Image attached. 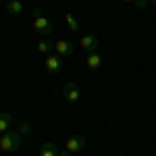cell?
Instances as JSON below:
<instances>
[{
  "instance_id": "10",
  "label": "cell",
  "mask_w": 156,
  "mask_h": 156,
  "mask_svg": "<svg viewBox=\"0 0 156 156\" xmlns=\"http://www.w3.org/2000/svg\"><path fill=\"white\" fill-rule=\"evenodd\" d=\"M11 123H12V115L11 112H0V135L11 129Z\"/></svg>"
},
{
  "instance_id": "14",
  "label": "cell",
  "mask_w": 156,
  "mask_h": 156,
  "mask_svg": "<svg viewBox=\"0 0 156 156\" xmlns=\"http://www.w3.org/2000/svg\"><path fill=\"white\" fill-rule=\"evenodd\" d=\"M19 133H21V135H29V133H31V125H29V123H21Z\"/></svg>"
},
{
  "instance_id": "1",
  "label": "cell",
  "mask_w": 156,
  "mask_h": 156,
  "mask_svg": "<svg viewBox=\"0 0 156 156\" xmlns=\"http://www.w3.org/2000/svg\"><path fill=\"white\" fill-rule=\"evenodd\" d=\"M21 133L19 131H4L0 135V152H17L21 148Z\"/></svg>"
},
{
  "instance_id": "2",
  "label": "cell",
  "mask_w": 156,
  "mask_h": 156,
  "mask_svg": "<svg viewBox=\"0 0 156 156\" xmlns=\"http://www.w3.org/2000/svg\"><path fill=\"white\" fill-rule=\"evenodd\" d=\"M31 17H34V29H36L37 34H42V36H50V34L54 31V25L44 17V12L40 11V9H34Z\"/></svg>"
},
{
  "instance_id": "19",
  "label": "cell",
  "mask_w": 156,
  "mask_h": 156,
  "mask_svg": "<svg viewBox=\"0 0 156 156\" xmlns=\"http://www.w3.org/2000/svg\"><path fill=\"white\" fill-rule=\"evenodd\" d=\"M119 156H123V154H119Z\"/></svg>"
},
{
  "instance_id": "9",
  "label": "cell",
  "mask_w": 156,
  "mask_h": 156,
  "mask_svg": "<svg viewBox=\"0 0 156 156\" xmlns=\"http://www.w3.org/2000/svg\"><path fill=\"white\" fill-rule=\"evenodd\" d=\"M6 12L9 15H21L23 12V2L21 0H6Z\"/></svg>"
},
{
  "instance_id": "5",
  "label": "cell",
  "mask_w": 156,
  "mask_h": 156,
  "mask_svg": "<svg viewBox=\"0 0 156 156\" xmlns=\"http://www.w3.org/2000/svg\"><path fill=\"white\" fill-rule=\"evenodd\" d=\"M54 54H58L60 58L73 56V42H69V40H56L54 42Z\"/></svg>"
},
{
  "instance_id": "6",
  "label": "cell",
  "mask_w": 156,
  "mask_h": 156,
  "mask_svg": "<svg viewBox=\"0 0 156 156\" xmlns=\"http://www.w3.org/2000/svg\"><path fill=\"white\" fill-rule=\"evenodd\" d=\"M79 46L90 54V52H96L98 50L100 42H98V37L94 36V34H85V36H81V40H79Z\"/></svg>"
},
{
  "instance_id": "11",
  "label": "cell",
  "mask_w": 156,
  "mask_h": 156,
  "mask_svg": "<svg viewBox=\"0 0 156 156\" xmlns=\"http://www.w3.org/2000/svg\"><path fill=\"white\" fill-rule=\"evenodd\" d=\"M52 50H54V42H50V40H40L37 42V52L40 54H52Z\"/></svg>"
},
{
  "instance_id": "12",
  "label": "cell",
  "mask_w": 156,
  "mask_h": 156,
  "mask_svg": "<svg viewBox=\"0 0 156 156\" xmlns=\"http://www.w3.org/2000/svg\"><path fill=\"white\" fill-rule=\"evenodd\" d=\"M56 154H58V150H56V144H52V142H46L40 148V156H56Z\"/></svg>"
},
{
  "instance_id": "4",
  "label": "cell",
  "mask_w": 156,
  "mask_h": 156,
  "mask_svg": "<svg viewBox=\"0 0 156 156\" xmlns=\"http://www.w3.org/2000/svg\"><path fill=\"white\" fill-rule=\"evenodd\" d=\"M62 96H65L67 102H71V104L79 102V98H81L79 83H77V81H69V83H65V87H62Z\"/></svg>"
},
{
  "instance_id": "17",
  "label": "cell",
  "mask_w": 156,
  "mask_h": 156,
  "mask_svg": "<svg viewBox=\"0 0 156 156\" xmlns=\"http://www.w3.org/2000/svg\"><path fill=\"white\" fill-rule=\"evenodd\" d=\"M123 2H135V0H123Z\"/></svg>"
},
{
  "instance_id": "8",
  "label": "cell",
  "mask_w": 156,
  "mask_h": 156,
  "mask_svg": "<svg viewBox=\"0 0 156 156\" xmlns=\"http://www.w3.org/2000/svg\"><path fill=\"white\" fill-rule=\"evenodd\" d=\"M85 65H87V69L90 71H98L100 69V65H102V54L100 52H90L87 54V58H85Z\"/></svg>"
},
{
  "instance_id": "15",
  "label": "cell",
  "mask_w": 156,
  "mask_h": 156,
  "mask_svg": "<svg viewBox=\"0 0 156 156\" xmlns=\"http://www.w3.org/2000/svg\"><path fill=\"white\" fill-rule=\"evenodd\" d=\"M133 4H135L137 9H146V6H148V0H135Z\"/></svg>"
},
{
  "instance_id": "13",
  "label": "cell",
  "mask_w": 156,
  "mask_h": 156,
  "mask_svg": "<svg viewBox=\"0 0 156 156\" xmlns=\"http://www.w3.org/2000/svg\"><path fill=\"white\" fill-rule=\"evenodd\" d=\"M65 21H67V27L71 31H79V21L73 17V12H65Z\"/></svg>"
},
{
  "instance_id": "16",
  "label": "cell",
  "mask_w": 156,
  "mask_h": 156,
  "mask_svg": "<svg viewBox=\"0 0 156 156\" xmlns=\"http://www.w3.org/2000/svg\"><path fill=\"white\" fill-rule=\"evenodd\" d=\"M56 156H73V154H71V152H67V150H65V152H58Z\"/></svg>"
},
{
  "instance_id": "18",
  "label": "cell",
  "mask_w": 156,
  "mask_h": 156,
  "mask_svg": "<svg viewBox=\"0 0 156 156\" xmlns=\"http://www.w3.org/2000/svg\"><path fill=\"white\" fill-rule=\"evenodd\" d=\"M150 2H152V4H156V0H150Z\"/></svg>"
},
{
  "instance_id": "3",
  "label": "cell",
  "mask_w": 156,
  "mask_h": 156,
  "mask_svg": "<svg viewBox=\"0 0 156 156\" xmlns=\"http://www.w3.org/2000/svg\"><path fill=\"white\" fill-rule=\"evenodd\" d=\"M85 146H87V142H85L83 135H73V137H69L65 142V150L71 152V154H79V152L85 150Z\"/></svg>"
},
{
  "instance_id": "7",
  "label": "cell",
  "mask_w": 156,
  "mask_h": 156,
  "mask_svg": "<svg viewBox=\"0 0 156 156\" xmlns=\"http://www.w3.org/2000/svg\"><path fill=\"white\" fill-rule=\"evenodd\" d=\"M44 65H46V71L52 73V75H56V73L62 71V58H60L58 54H48Z\"/></svg>"
}]
</instances>
